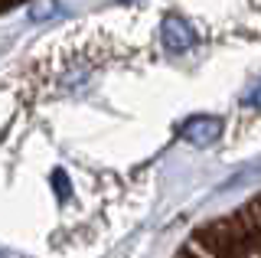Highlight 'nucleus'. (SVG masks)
<instances>
[{"label": "nucleus", "mask_w": 261, "mask_h": 258, "mask_svg": "<svg viewBox=\"0 0 261 258\" xmlns=\"http://www.w3.org/2000/svg\"><path fill=\"white\" fill-rule=\"evenodd\" d=\"M193 43V33L183 27V23H176V20H170L167 23V46L170 49H186V46Z\"/></svg>", "instance_id": "obj_2"}, {"label": "nucleus", "mask_w": 261, "mask_h": 258, "mask_svg": "<svg viewBox=\"0 0 261 258\" xmlns=\"http://www.w3.org/2000/svg\"><path fill=\"white\" fill-rule=\"evenodd\" d=\"M219 121L216 118H193V121H186V127H183V138L196 144V147H206V144H212L219 138Z\"/></svg>", "instance_id": "obj_1"}, {"label": "nucleus", "mask_w": 261, "mask_h": 258, "mask_svg": "<svg viewBox=\"0 0 261 258\" xmlns=\"http://www.w3.org/2000/svg\"><path fill=\"white\" fill-rule=\"evenodd\" d=\"M23 4H30V0H0V13L16 10V7H23Z\"/></svg>", "instance_id": "obj_4"}, {"label": "nucleus", "mask_w": 261, "mask_h": 258, "mask_svg": "<svg viewBox=\"0 0 261 258\" xmlns=\"http://www.w3.org/2000/svg\"><path fill=\"white\" fill-rule=\"evenodd\" d=\"M179 258H193V255H190V252H183V255H179Z\"/></svg>", "instance_id": "obj_5"}, {"label": "nucleus", "mask_w": 261, "mask_h": 258, "mask_svg": "<svg viewBox=\"0 0 261 258\" xmlns=\"http://www.w3.org/2000/svg\"><path fill=\"white\" fill-rule=\"evenodd\" d=\"M53 187H56V193H59V203H65V199H69V176H65L62 170H56L53 173Z\"/></svg>", "instance_id": "obj_3"}]
</instances>
